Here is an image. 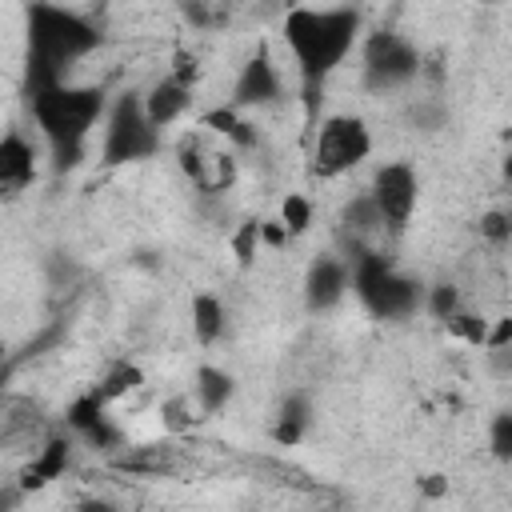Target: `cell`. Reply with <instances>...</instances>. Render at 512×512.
<instances>
[{
    "label": "cell",
    "mask_w": 512,
    "mask_h": 512,
    "mask_svg": "<svg viewBox=\"0 0 512 512\" xmlns=\"http://www.w3.org/2000/svg\"><path fill=\"white\" fill-rule=\"evenodd\" d=\"M192 332L200 344H216L224 332V304L216 296H196L192 300Z\"/></svg>",
    "instance_id": "cell-16"
},
{
    "label": "cell",
    "mask_w": 512,
    "mask_h": 512,
    "mask_svg": "<svg viewBox=\"0 0 512 512\" xmlns=\"http://www.w3.org/2000/svg\"><path fill=\"white\" fill-rule=\"evenodd\" d=\"M76 512H116L112 504H104V500H88V504H80Z\"/></svg>",
    "instance_id": "cell-35"
},
{
    "label": "cell",
    "mask_w": 512,
    "mask_h": 512,
    "mask_svg": "<svg viewBox=\"0 0 512 512\" xmlns=\"http://www.w3.org/2000/svg\"><path fill=\"white\" fill-rule=\"evenodd\" d=\"M88 444H92V448H104V452H108V448H120V432L104 420V424H96V428L88 432Z\"/></svg>",
    "instance_id": "cell-28"
},
{
    "label": "cell",
    "mask_w": 512,
    "mask_h": 512,
    "mask_svg": "<svg viewBox=\"0 0 512 512\" xmlns=\"http://www.w3.org/2000/svg\"><path fill=\"white\" fill-rule=\"evenodd\" d=\"M420 72V52L400 32H372L364 40V84L396 88Z\"/></svg>",
    "instance_id": "cell-7"
},
{
    "label": "cell",
    "mask_w": 512,
    "mask_h": 512,
    "mask_svg": "<svg viewBox=\"0 0 512 512\" xmlns=\"http://www.w3.org/2000/svg\"><path fill=\"white\" fill-rule=\"evenodd\" d=\"M280 212H284V228H288V232H304V228L312 224V204H308L304 196H288Z\"/></svg>",
    "instance_id": "cell-25"
},
{
    "label": "cell",
    "mask_w": 512,
    "mask_h": 512,
    "mask_svg": "<svg viewBox=\"0 0 512 512\" xmlns=\"http://www.w3.org/2000/svg\"><path fill=\"white\" fill-rule=\"evenodd\" d=\"M448 332L460 336V340H468V344H488V324L480 316H472V312H456L448 320Z\"/></svg>",
    "instance_id": "cell-21"
},
{
    "label": "cell",
    "mask_w": 512,
    "mask_h": 512,
    "mask_svg": "<svg viewBox=\"0 0 512 512\" xmlns=\"http://www.w3.org/2000/svg\"><path fill=\"white\" fill-rule=\"evenodd\" d=\"M164 420H168V428H188V416H184V400H168L164 404Z\"/></svg>",
    "instance_id": "cell-30"
},
{
    "label": "cell",
    "mask_w": 512,
    "mask_h": 512,
    "mask_svg": "<svg viewBox=\"0 0 512 512\" xmlns=\"http://www.w3.org/2000/svg\"><path fill=\"white\" fill-rule=\"evenodd\" d=\"M308 420H312V404H308V396L292 392V396L284 400V408H280V420H276V428H272V440H276L280 448H292V444L304 436Z\"/></svg>",
    "instance_id": "cell-13"
},
{
    "label": "cell",
    "mask_w": 512,
    "mask_h": 512,
    "mask_svg": "<svg viewBox=\"0 0 512 512\" xmlns=\"http://www.w3.org/2000/svg\"><path fill=\"white\" fill-rule=\"evenodd\" d=\"M144 380V372L136 368V364H116L104 380H100V388H96V396L108 404V400H116V396H124V392H132L136 384Z\"/></svg>",
    "instance_id": "cell-19"
},
{
    "label": "cell",
    "mask_w": 512,
    "mask_h": 512,
    "mask_svg": "<svg viewBox=\"0 0 512 512\" xmlns=\"http://www.w3.org/2000/svg\"><path fill=\"white\" fill-rule=\"evenodd\" d=\"M276 96H280V76H276L268 52H256V56L244 64V72H240V80H236V88H232V108L272 104Z\"/></svg>",
    "instance_id": "cell-9"
},
{
    "label": "cell",
    "mask_w": 512,
    "mask_h": 512,
    "mask_svg": "<svg viewBox=\"0 0 512 512\" xmlns=\"http://www.w3.org/2000/svg\"><path fill=\"white\" fill-rule=\"evenodd\" d=\"M32 116L40 124V132L52 140V156H56V172H68L84 160V136L96 124V116L104 112V92L100 88H52L28 100Z\"/></svg>",
    "instance_id": "cell-2"
},
{
    "label": "cell",
    "mask_w": 512,
    "mask_h": 512,
    "mask_svg": "<svg viewBox=\"0 0 512 512\" xmlns=\"http://www.w3.org/2000/svg\"><path fill=\"white\" fill-rule=\"evenodd\" d=\"M420 492L436 500V496H444V492H448V480H444V476H424V480H420Z\"/></svg>",
    "instance_id": "cell-33"
},
{
    "label": "cell",
    "mask_w": 512,
    "mask_h": 512,
    "mask_svg": "<svg viewBox=\"0 0 512 512\" xmlns=\"http://www.w3.org/2000/svg\"><path fill=\"white\" fill-rule=\"evenodd\" d=\"M512 344V316H504V320H496V328H488V348L496 352V348H508Z\"/></svg>",
    "instance_id": "cell-29"
},
{
    "label": "cell",
    "mask_w": 512,
    "mask_h": 512,
    "mask_svg": "<svg viewBox=\"0 0 512 512\" xmlns=\"http://www.w3.org/2000/svg\"><path fill=\"white\" fill-rule=\"evenodd\" d=\"M192 388H196V404H200L204 412H220V408L232 400V388H236V384H232L228 372L204 364V368L196 372V384H192Z\"/></svg>",
    "instance_id": "cell-15"
},
{
    "label": "cell",
    "mask_w": 512,
    "mask_h": 512,
    "mask_svg": "<svg viewBox=\"0 0 512 512\" xmlns=\"http://www.w3.org/2000/svg\"><path fill=\"white\" fill-rule=\"evenodd\" d=\"M504 176H508V180H512V160H504Z\"/></svg>",
    "instance_id": "cell-36"
},
{
    "label": "cell",
    "mask_w": 512,
    "mask_h": 512,
    "mask_svg": "<svg viewBox=\"0 0 512 512\" xmlns=\"http://www.w3.org/2000/svg\"><path fill=\"white\" fill-rule=\"evenodd\" d=\"M28 44H32V52H28L32 64H44V68L64 76V68L72 60L88 56L100 44V32L76 12H64V8H52V4H32Z\"/></svg>",
    "instance_id": "cell-3"
},
{
    "label": "cell",
    "mask_w": 512,
    "mask_h": 512,
    "mask_svg": "<svg viewBox=\"0 0 512 512\" xmlns=\"http://www.w3.org/2000/svg\"><path fill=\"white\" fill-rule=\"evenodd\" d=\"M188 108V88L176 80V76H168V80H160L148 96H144V112H148V120H152V128H164V124H172L180 112Z\"/></svg>",
    "instance_id": "cell-12"
},
{
    "label": "cell",
    "mask_w": 512,
    "mask_h": 512,
    "mask_svg": "<svg viewBox=\"0 0 512 512\" xmlns=\"http://www.w3.org/2000/svg\"><path fill=\"white\" fill-rule=\"evenodd\" d=\"M360 32V16L352 8H292L284 16V40L300 64L308 104L316 100V88L324 84L328 72L352 52Z\"/></svg>",
    "instance_id": "cell-1"
},
{
    "label": "cell",
    "mask_w": 512,
    "mask_h": 512,
    "mask_svg": "<svg viewBox=\"0 0 512 512\" xmlns=\"http://www.w3.org/2000/svg\"><path fill=\"white\" fill-rule=\"evenodd\" d=\"M412 120H420V124H428V128H436V124H440L444 116H440V112H428V108H416V112H412Z\"/></svg>",
    "instance_id": "cell-34"
},
{
    "label": "cell",
    "mask_w": 512,
    "mask_h": 512,
    "mask_svg": "<svg viewBox=\"0 0 512 512\" xmlns=\"http://www.w3.org/2000/svg\"><path fill=\"white\" fill-rule=\"evenodd\" d=\"M488 448L496 460H512V412H500L488 432Z\"/></svg>",
    "instance_id": "cell-23"
},
{
    "label": "cell",
    "mask_w": 512,
    "mask_h": 512,
    "mask_svg": "<svg viewBox=\"0 0 512 512\" xmlns=\"http://www.w3.org/2000/svg\"><path fill=\"white\" fill-rule=\"evenodd\" d=\"M156 152V128L144 112V100L136 92H124L108 116V136H104V164H132Z\"/></svg>",
    "instance_id": "cell-5"
},
{
    "label": "cell",
    "mask_w": 512,
    "mask_h": 512,
    "mask_svg": "<svg viewBox=\"0 0 512 512\" xmlns=\"http://www.w3.org/2000/svg\"><path fill=\"white\" fill-rule=\"evenodd\" d=\"M480 236H484V240H492V244L512 240V212H504V208L484 212V216H480Z\"/></svg>",
    "instance_id": "cell-22"
},
{
    "label": "cell",
    "mask_w": 512,
    "mask_h": 512,
    "mask_svg": "<svg viewBox=\"0 0 512 512\" xmlns=\"http://www.w3.org/2000/svg\"><path fill=\"white\" fill-rule=\"evenodd\" d=\"M344 288H348V268H344L340 260H332V256H320V260L308 268L304 300H308V308H312V312H324V308L340 304Z\"/></svg>",
    "instance_id": "cell-11"
},
{
    "label": "cell",
    "mask_w": 512,
    "mask_h": 512,
    "mask_svg": "<svg viewBox=\"0 0 512 512\" xmlns=\"http://www.w3.org/2000/svg\"><path fill=\"white\" fill-rule=\"evenodd\" d=\"M372 152V136L360 116H332L320 124L316 148H312V172L316 176H340L356 168Z\"/></svg>",
    "instance_id": "cell-6"
},
{
    "label": "cell",
    "mask_w": 512,
    "mask_h": 512,
    "mask_svg": "<svg viewBox=\"0 0 512 512\" xmlns=\"http://www.w3.org/2000/svg\"><path fill=\"white\" fill-rule=\"evenodd\" d=\"M256 240H260V224L256 220H244L240 224V232L232 236V248H236V260L248 268L252 264V256H256Z\"/></svg>",
    "instance_id": "cell-26"
},
{
    "label": "cell",
    "mask_w": 512,
    "mask_h": 512,
    "mask_svg": "<svg viewBox=\"0 0 512 512\" xmlns=\"http://www.w3.org/2000/svg\"><path fill=\"white\" fill-rule=\"evenodd\" d=\"M344 224H348L352 232H376V228H384V216H380V208H376L372 192L352 196V200L344 204Z\"/></svg>",
    "instance_id": "cell-17"
},
{
    "label": "cell",
    "mask_w": 512,
    "mask_h": 512,
    "mask_svg": "<svg viewBox=\"0 0 512 512\" xmlns=\"http://www.w3.org/2000/svg\"><path fill=\"white\" fill-rule=\"evenodd\" d=\"M64 468H68V440H64V436H52V440L40 448V456L28 464V472H24V488H40V484L56 480Z\"/></svg>",
    "instance_id": "cell-14"
},
{
    "label": "cell",
    "mask_w": 512,
    "mask_h": 512,
    "mask_svg": "<svg viewBox=\"0 0 512 512\" xmlns=\"http://www.w3.org/2000/svg\"><path fill=\"white\" fill-rule=\"evenodd\" d=\"M116 468H120V472H152V476H156V472H172V460H168L164 448H140V452L120 456Z\"/></svg>",
    "instance_id": "cell-20"
},
{
    "label": "cell",
    "mask_w": 512,
    "mask_h": 512,
    "mask_svg": "<svg viewBox=\"0 0 512 512\" xmlns=\"http://www.w3.org/2000/svg\"><path fill=\"white\" fill-rule=\"evenodd\" d=\"M64 420H68V428H76V432H84V436H88L96 424H104V400H100L96 392H88V396H80V400H72V404H68Z\"/></svg>",
    "instance_id": "cell-18"
},
{
    "label": "cell",
    "mask_w": 512,
    "mask_h": 512,
    "mask_svg": "<svg viewBox=\"0 0 512 512\" xmlns=\"http://www.w3.org/2000/svg\"><path fill=\"white\" fill-rule=\"evenodd\" d=\"M352 284H356V296L368 304V312L380 320H404L420 308V284L412 276H400L376 252H356Z\"/></svg>",
    "instance_id": "cell-4"
},
{
    "label": "cell",
    "mask_w": 512,
    "mask_h": 512,
    "mask_svg": "<svg viewBox=\"0 0 512 512\" xmlns=\"http://www.w3.org/2000/svg\"><path fill=\"white\" fill-rule=\"evenodd\" d=\"M456 304H460V296H456L452 284H436L432 296H428V312H432L436 320H444V324L456 316Z\"/></svg>",
    "instance_id": "cell-24"
},
{
    "label": "cell",
    "mask_w": 512,
    "mask_h": 512,
    "mask_svg": "<svg viewBox=\"0 0 512 512\" xmlns=\"http://www.w3.org/2000/svg\"><path fill=\"white\" fill-rule=\"evenodd\" d=\"M372 200L384 216V228L400 232L416 208V172L408 164H384L372 180Z\"/></svg>",
    "instance_id": "cell-8"
},
{
    "label": "cell",
    "mask_w": 512,
    "mask_h": 512,
    "mask_svg": "<svg viewBox=\"0 0 512 512\" xmlns=\"http://www.w3.org/2000/svg\"><path fill=\"white\" fill-rule=\"evenodd\" d=\"M260 240H268L272 248H280L288 240V228L284 224H260Z\"/></svg>",
    "instance_id": "cell-32"
},
{
    "label": "cell",
    "mask_w": 512,
    "mask_h": 512,
    "mask_svg": "<svg viewBox=\"0 0 512 512\" xmlns=\"http://www.w3.org/2000/svg\"><path fill=\"white\" fill-rule=\"evenodd\" d=\"M204 124H208V128H216V132H224V136H232L240 120H236V108H216V112H208V116H204Z\"/></svg>",
    "instance_id": "cell-27"
},
{
    "label": "cell",
    "mask_w": 512,
    "mask_h": 512,
    "mask_svg": "<svg viewBox=\"0 0 512 512\" xmlns=\"http://www.w3.org/2000/svg\"><path fill=\"white\" fill-rule=\"evenodd\" d=\"M32 176H36V148L20 132H8L0 140V188L16 196L20 188L32 184Z\"/></svg>",
    "instance_id": "cell-10"
},
{
    "label": "cell",
    "mask_w": 512,
    "mask_h": 512,
    "mask_svg": "<svg viewBox=\"0 0 512 512\" xmlns=\"http://www.w3.org/2000/svg\"><path fill=\"white\" fill-rule=\"evenodd\" d=\"M180 168L192 176V180H200L204 176V168H200V156H196V148H180Z\"/></svg>",
    "instance_id": "cell-31"
}]
</instances>
